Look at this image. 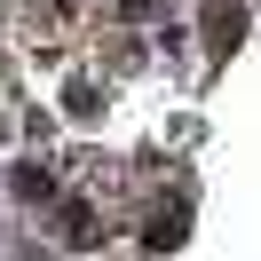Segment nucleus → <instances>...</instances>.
Here are the masks:
<instances>
[{
	"label": "nucleus",
	"instance_id": "1",
	"mask_svg": "<svg viewBox=\"0 0 261 261\" xmlns=\"http://www.w3.org/2000/svg\"><path fill=\"white\" fill-rule=\"evenodd\" d=\"M206 32H214V48H238L245 16H238V8H206Z\"/></svg>",
	"mask_w": 261,
	"mask_h": 261
},
{
	"label": "nucleus",
	"instance_id": "2",
	"mask_svg": "<svg viewBox=\"0 0 261 261\" xmlns=\"http://www.w3.org/2000/svg\"><path fill=\"white\" fill-rule=\"evenodd\" d=\"M16 198H48V166H24V174H16Z\"/></svg>",
	"mask_w": 261,
	"mask_h": 261
},
{
	"label": "nucleus",
	"instance_id": "3",
	"mask_svg": "<svg viewBox=\"0 0 261 261\" xmlns=\"http://www.w3.org/2000/svg\"><path fill=\"white\" fill-rule=\"evenodd\" d=\"M0 135H8V127H0Z\"/></svg>",
	"mask_w": 261,
	"mask_h": 261
}]
</instances>
